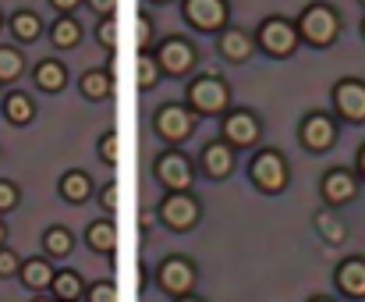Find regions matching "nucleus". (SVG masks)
I'll return each instance as SVG.
<instances>
[{"instance_id":"f257e3e1","label":"nucleus","mask_w":365,"mask_h":302,"mask_svg":"<svg viewBox=\"0 0 365 302\" xmlns=\"http://www.w3.org/2000/svg\"><path fill=\"white\" fill-rule=\"evenodd\" d=\"M302 36L309 43H316V46H327L337 36V14L330 7H323V4L305 7V14H302Z\"/></svg>"},{"instance_id":"f03ea898","label":"nucleus","mask_w":365,"mask_h":302,"mask_svg":"<svg viewBox=\"0 0 365 302\" xmlns=\"http://www.w3.org/2000/svg\"><path fill=\"white\" fill-rule=\"evenodd\" d=\"M185 18L199 32H217L227 21V7H224V0H185Z\"/></svg>"},{"instance_id":"7ed1b4c3","label":"nucleus","mask_w":365,"mask_h":302,"mask_svg":"<svg viewBox=\"0 0 365 302\" xmlns=\"http://www.w3.org/2000/svg\"><path fill=\"white\" fill-rule=\"evenodd\" d=\"M259 43H262V50H266L269 57H287V54L294 50V43H298V32H294L284 18H269V21L262 25V32H259Z\"/></svg>"},{"instance_id":"20e7f679","label":"nucleus","mask_w":365,"mask_h":302,"mask_svg":"<svg viewBox=\"0 0 365 302\" xmlns=\"http://www.w3.org/2000/svg\"><path fill=\"white\" fill-rule=\"evenodd\" d=\"M252 181L262 188V192H280L284 181H287V167L277 153H259L252 160Z\"/></svg>"},{"instance_id":"39448f33","label":"nucleus","mask_w":365,"mask_h":302,"mask_svg":"<svg viewBox=\"0 0 365 302\" xmlns=\"http://www.w3.org/2000/svg\"><path fill=\"white\" fill-rule=\"evenodd\" d=\"M188 100L199 114H217L227 107V86L217 82V79H199L192 89H188Z\"/></svg>"},{"instance_id":"423d86ee","label":"nucleus","mask_w":365,"mask_h":302,"mask_svg":"<svg viewBox=\"0 0 365 302\" xmlns=\"http://www.w3.org/2000/svg\"><path fill=\"white\" fill-rule=\"evenodd\" d=\"M160 217L174 228V231H185V228H192L195 224V217H199V206L188 199V196H181V192H174V196H167L163 199V206H160Z\"/></svg>"},{"instance_id":"0eeeda50","label":"nucleus","mask_w":365,"mask_h":302,"mask_svg":"<svg viewBox=\"0 0 365 302\" xmlns=\"http://www.w3.org/2000/svg\"><path fill=\"white\" fill-rule=\"evenodd\" d=\"M160 285H163V292H170V296H185V292H192V285H195V271H192L185 260H167V263L160 267Z\"/></svg>"},{"instance_id":"6e6552de","label":"nucleus","mask_w":365,"mask_h":302,"mask_svg":"<svg viewBox=\"0 0 365 302\" xmlns=\"http://www.w3.org/2000/svg\"><path fill=\"white\" fill-rule=\"evenodd\" d=\"M192 57L195 54L185 39H163V46H160V68L167 75H185L192 68Z\"/></svg>"},{"instance_id":"1a4fd4ad","label":"nucleus","mask_w":365,"mask_h":302,"mask_svg":"<svg viewBox=\"0 0 365 302\" xmlns=\"http://www.w3.org/2000/svg\"><path fill=\"white\" fill-rule=\"evenodd\" d=\"M156 178H160L167 188H188V185H192V167H188L185 156L167 153V156H160V163H156Z\"/></svg>"},{"instance_id":"9d476101","label":"nucleus","mask_w":365,"mask_h":302,"mask_svg":"<svg viewBox=\"0 0 365 302\" xmlns=\"http://www.w3.org/2000/svg\"><path fill=\"white\" fill-rule=\"evenodd\" d=\"M156 132H160L163 139H170V143H181V139H188V132H192V118H188L181 107H163V111L156 114Z\"/></svg>"},{"instance_id":"9b49d317","label":"nucleus","mask_w":365,"mask_h":302,"mask_svg":"<svg viewBox=\"0 0 365 302\" xmlns=\"http://www.w3.org/2000/svg\"><path fill=\"white\" fill-rule=\"evenodd\" d=\"M334 100H337V111L348 121H365V86H359V82H341L337 93H334Z\"/></svg>"},{"instance_id":"f8f14e48","label":"nucleus","mask_w":365,"mask_h":302,"mask_svg":"<svg viewBox=\"0 0 365 302\" xmlns=\"http://www.w3.org/2000/svg\"><path fill=\"white\" fill-rule=\"evenodd\" d=\"M334 121L330 118H323V114H312V118H305V125H302V143L309 146V150H327L330 143H334Z\"/></svg>"},{"instance_id":"ddd939ff","label":"nucleus","mask_w":365,"mask_h":302,"mask_svg":"<svg viewBox=\"0 0 365 302\" xmlns=\"http://www.w3.org/2000/svg\"><path fill=\"white\" fill-rule=\"evenodd\" d=\"M224 136H227L235 146H252L255 136H259V125H255L252 114H231V118L224 121Z\"/></svg>"},{"instance_id":"4468645a","label":"nucleus","mask_w":365,"mask_h":302,"mask_svg":"<svg viewBox=\"0 0 365 302\" xmlns=\"http://www.w3.org/2000/svg\"><path fill=\"white\" fill-rule=\"evenodd\" d=\"M202 167H206L213 178H227V174L235 171V156H231V150H227L224 143H213L210 150L202 153Z\"/></svg>"},{"instance_id":"2eb2a0df","label":"nucleus","mask_w":365,"mask_h":302,"mask_svg":"<svg viewBox=\"0 0 365 302\" xmlns=\"http://www.w3.org/2000/svg\"><path fill=\"white\" fill-rule=\"evenodd\" d=\"M323 196H327L330 203H348V199L355 196V178L344 174V171L327 174V181H323Z\"/></svg>"},{"instance_id":"dca6fc26","label":"nucleus","mask_w":365,"mask_h":302,"mask_svg":"<svg viewBox=\"0 0 365 302\" xmlns=\"http://www.w3.org/2000/svg\"><path fill=\"white\" fill-rule=\"evenodd\" d=\"M220 54H224L227 61H245V57L252 54V39L245 36L242 29H227V32L220 36Z\"/></svg>"},{"instance_id":"f3484780","label":"nucleus","mask_w":365,"mask_h":302,"mask_svg":"<svg viewBox=\"0 0 365 302\" xmlns=\"http://www.w3.org/2000/svg\"><path fill=\"white\" fill-rule=\"evenodd\" d=\"M337 285L348 292V296H365V263L362 260H351L337 271Z\"/></svg>"},{"instance_id":"a211bd4d","label":"nucleus","mask_w":365,"mask_h":302,"mask_svg":"<svg viewBox=\"0 0 365 302\" xmlns=\"http://www.w3.org/2000/svg\"><path fill=\"white\" fill-rule=\"evenodd\" d=\"M36 82H39V89H46V93H57V89H64V82H68V71H64L57 61H43V64L36 68Z\"/></svg>"},{"instance_id":"6ab92c4d","label":"nucleus","mask_w":365,"mask_h":302,"mask_svg":"<svg viewBox=\"0 0 365 302\" xmlns=\"http://www.w3.org/2000/svg\"><path fill=\"white\" fill-rule=\"evenodd\" d=\"M78 36H82V29H78V21H75V18H57V21H53V29H50V39H53V46H61V50L75 46V43H78Z\"/></svg>"},{"instance_id":"aec40b11","label":"nucleus","mask_w":365,"mask_h":302,"mask_svg":"<svg viewBox=\"0 0 365 302\" xmlns=\"http://www.w3.org/2000/svg\"><path fill=\"white\" fill-rule=\"evenodd\" d=\"M4 114H7V121H14V125H25V121H32L36 107H32V100H29V96H21V93H11V96L4 100Z\"/></svg>"},{"instance_id":"412c9836","label":"nucleus","mask_w":365,"mask_h":302,"mask_svg":"<svg viewBox=\"0 0 365 302\" xmlns=\"http://www.w3.org/2000/svg\"><path fill=\"white\" fill-rule=\"evenodd\" d=\"M135 82H138V89H153L160 82V61L145 57V50L135 57Z\"/></svg>"},{"instance_id":"4be33fe9","label":"nucleus","mask_w":365,"mask_h":302,"mask_svg":"<svg viewBox=\"0 0 365 302\" xmlns=\"http://www.w3.org/2000/svg\"><path fill=\"white\" fill-rule=\"evenodd\" d=\"M89 178L82 174V171H71V174H64V181H61V192H64V199H71V203H86L89 199Z\"/></svg>"},{"instance_id":"5701e85b","label":"nucleus","mask_w":365,"mask_h":302,"mask_svg":"<svg viewBox=\"0 0 365 302\" xmlns=\"http://www.w3.org/2000/svg\"><path fill=\"white\" fill-rule=\"evenodd\" d=\"M78 89H82L89 100H103V96L110 93V75H107V71H86L82 82H78Z\"/></svg>"},{"instance_id":"b1692460","label":"nucleus","mask_w":365,"mask_h":302,"mask_svg":"<svg viewBox=\"0 0 365 302\" xmlns=\"http://www.w3.org/2000/svg\"><path fill=\"white\" fill-rule=\"evenodd\" d=\"M21 281H25L29 288H46V285H53V271H50L43 260H29V263L21 267Z\"/></svg>"},{"instance_id":"393cba45","label":"nucleus","mask_w":365,"mask_h":302,"mask_svg":"<svg viewBox=\"0 0 365 302\" xmlns=\"http://www.w3.org/2000/svg\"><path fill=\"white\" fill-rule=\"evenodd\" d=\"M11 29H14V36L25 39V43H32V39L43 32V25H39V18H36L32 11H18V14L11 18Z\"/></svg>"},{"instance_id":"a878e982","label":"nucleus","mask_w":365,"mask_h":302,"mask_svg":"<svg viewBox=\"0 0 365 302\" xmlns=\"http://www.w3.org/2000/svg\"><path fill=\"white\" fill-rule=\"evenodd\" d=\"M86 238H89V246H93L96 253H110V249H114V242H118V235H114V228H110L107 221H100V224H93Z\"/></svg>"},{"instance_id":"bb28decb","label":"nucleus","mask_w":365,"mask_h":302,"mask_svg":"<svg viewBox=\"0 0 365 302\" xmlns=\"http://www.w3.org/2000/svg\"><path fill=\"white\" fill-rule=\"evenodd\" d=\"M43 246H46L50 256H68V253H71V235H68L64 228H50L46 238H43Z\"/></svg>"},{"instance_id":"cd10ccee","label":"nucleus","mask_w":365,"mask_h":302,"mask_svg":"<svg viewBox=\"0 0 365 302\" xmlns=\"http://www.w3.org/2000/svg\"><path fill=\"white\" fill-rule=\"evenodd\" d=\"M21 75V57L11 46H0V82H14Z\"/></svg>"},{"instance_id":"c85d7f7f","label":"nucleus","mask_w":365,"mask_h":302,"mask_svg":"<svg viewBox=\"0 0 365 302\" xmlns=\"http://www.w3.org/2000/svg\"><path fill=\"white\" fill-rule=\"evenodd\" d=\"M53 292H57L61 302H75L78 292H82V281H78L75 274H57V278H53Z\"/></svg>"},{"instance_id":"c756f323","label":"nucleus","mask_w":365,"mask_h":302,"mask_svg":"<svg viewBox=\"0 0 365 302\" xmlns=\"http://www.w3.org/2000/svg\"><path fill=\"white\" fill-rule=\"evenodd\" d=\"M319 231H323L330 242H341V238H344V224H341L337 217H330V213H319Z\"/></svg>"},{"instance_id":"7c9ffc66","label":"nucleus","mask_w":365,"mask_h":302,"mask_svg":"<svg viewBox=\"0 0 365 302\" xmlns=\"http://www.w3.org/2000/svg\"><path fill=\"white\" fill-rule=\"evenodd\" d=\"M118 153H121L118 132H107V136H103V143H100V156H103V163H118Z\"/></svg>"},{"instance_id":"2f4dec72","label":"nucleus","mask_w":365,"mask_h":302,"mask_svg":"<svg viewBox=\"0 0 365 302\" xmlns=\"http://www.w3.org/2000/svg\"><path fill=\"white\" fill-rule=\"evenodd\" d=\"M153 39V25H149V18H138L135 21V46H145Z\"/></svg>"},{"instance_id":"473e14b6","label":"nucleus","mask_w":365,"mask_h":302,"mask_svg":"<svg viewBox=\"0 0 365 302\" xmlns=\"http://www.w3.org/2000/svg\"><path fill=\"white\" fill-rule=\"evenodd\" d=\"M100 43H103V46H114V43H118V21H114V18H107V21L100 25Z\"/></svg>"},{"instance_id":"72a5a7b5","label":"nucleus","mask_w":365,"mask_h":302,"mask_svg":"<svg viewBox=\"0 0 365 302\" xmlns=\"http://www.w3.org/2000/svg\"><path fill=\"white\" fill-rule=\"evenodd\" d=\"M18 203V188L11 181H0V210H11Z\"/></svg>"},{"instance_id":"f704fd0d","label":"nucleus","mask_w":365,"mask_h":302,"mask_svg":"<svg viewBox=\"0 0 365 302\" xmlns=\"http://www.w3.org/2000/svg\"><path fill=\"white\" fill-rule=\"evenodd\" d=\"M89 302H118V292H114L110 285H96V288L89 292Z\"/></svg>"},{"instance_id":"c9c22d12","label":"nucleus","mask_w":365,"mask_h":302,"mask_svg":"<svg viewBox=\"0 0 365 302\" xmlns=\"http://www.w3.org/2000/svg\"><path fill=\"white\" fill-rule=\"evenodd\" d=\"M14 271H18V256L4 249V253H0V278H11Z\"/></svg>"},{"instance_id":"e433bc0d","label":"nucleus","mask_w":365,"mask_h":302,"mask_svg":"<svg viewBox=\"0 0 365 302\" xmlns=\"http://www.w3.org/2000/svg\"><path fill=\"white\" fill-rule=\"evenodd\" d=\"M103 206L107 210H118V185H107L103 188Z\"/></svg>"},{"instance_id":"4c0bfd02","label":"nucleus","mask_w":365,"mask_h":302,"mask_svg":"<svg viewBox=\"0 0 365 302\" xmlns=\"http://www.w3.org/2000/svg\"><path fill=\"white\" fill-rule=\"evenodd\" d=\"M89 7H93V11H100V14H110V11L118 7V0H89Z\"/></svg>"},{"instance_id":"58836bf2","label":"nucleus","mask_w":365,"mask_h":302,"mask_svg":"<svg viewBox=\"0 0 365 302\" xmlns=\"http://www.w3.org/2000/svg\"><path fill=\"white\" fill-rule=\"evenodd\" d=\"M156 217H160V213H149V210H145V213L138 217V228H145V231H149V228L156 224Z\"/></svg>"},{"instance_id":"ea45409f","label":"nucleus","mask_w":365,"mask_h":302,"mask_svg":"<svg viewBox=\"0 0 365 302\" xmlns=\"http://www.w3.org/2000/svg\"><path fill=\"white\" fill-rule=\"evenodd\" d=\"M50 4H53L57 11H75V7H78L82 0H50Z\"/></svg>"},{"instance_id":"a19ab883","label":"nucleus","mask_w":365,"mask_h":302,"mask_svg":"<svg viewBox=\"0 0 365 302\" xmlns=\"http://www.w3.org/2000/svg\"><path fill=\"white\" fill-rule=\"evenodd\" d=\"M0 242H4V224H0Z\"/></svg>"},{"instance_id":"79ce46f5","label":"nucleus","mask_w":365,"mask_h":302,"mask_svg":"<svg viewBox=\"0 0 365 302\" xmlns=\"http://www.w3.org/2000/svg\"><path fill=\"white\" fill-rule=\"evenodd\" d=\"M362 171H365V150H362Z\"/></svg>"},{"instance_id":"37998d69","label":"nucleus","mask_w":365,"mask_h":302,"mask_svg":"<svg viewBox=\"0 0 365 302\" xmlns=\"http://www.w3.org/2000/svg\"><path fill=\"white\" fill-rule=\"evenodd\" d=\"M185 302H199V299H185Z\"/></svg>"},{"instance_id":"c03bdc74","label":"nucleus","mask_w":365,"mask_h":302,"mask_svg":"<svg viewBox=\"0 0 365 302\" xmlns=\"http://www.w3.org/2000/svg\"><path fill=\"white\" fill-rule=\"evenodd\" d=\"M36 302H46V299H36Z\"/></svg>"},{"instance_id":"a18cd8bd","label":"nucleus","mask_w":365,"mask_h":302,"mask_svg":"<svg viewBox=\"0 0 365 302\" xmlns=\"http://www.w3.org/2000/svg\"><path fill=\"white\" fill-rule=\"evenodd\" d=\"M316 302H327V299H316Z\"/></svg>"}]
</instances>
